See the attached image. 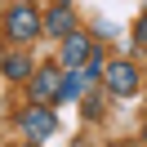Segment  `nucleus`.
Returning a JSON list of instances; mask_svg holds the SVG:
<instances>
[{
  "mask_svg": "<svg viewBox=\"0 0 147 147\" xmlns=\"http://www.w3.org/2000/svg\"><path fill=\"white\" fill-rule=\"evenodd\" d=\"M36 36H45L40 9H36V5H27V0H13L9 9H5V40H9V45H22V49H27Z\"/></svg>",
  "mask_w": 147,
  "mask_h": 147,
  "instance_id": "nucleus-1",
  "label": "nucleus"
},
{
  "mask_svg": "<svg viewBox=\"0 0 147 147\" xmlns=\"http://www.w3.org/2000/svg\"><path fill=\"white\" fill-rule=\"evenodd\" d=\"M18 129H22V138H27L31 147H40V143L58 129V111H54V102H27V107L18 111Z\"/></svg>",
  "mask_w": 147,
  "mask_h": 147,
  "instance_id": "nucleus-2",
  "label": "nucleus"
},
{
  "mask_svg": "<svg viewBox=\"0 0 147 147\" xmlns=\"http://www.w3.org/2000/svg\"><path fill=\"white\" fill-rule=\"evenodd\" d=\"M102 85H107V94H111V98H134V94H138V85H143V76H138V67H134V63L116 58V63H107V67H102Z\"/></svg>",
  "mask_w": 147,
  "mask_h": 147,
  "instance_id": "nucleus-3",
  "label": "nucleus"
},
{
  "mask_svg": "<svg viewBox=\"0 0 147 147\" xmlns=\"http://www.w3.org/2000/svg\"><path fill=\"white\" fill-rule=\"evenodd\" d=\"M89 54H94V40L85 36L80 27H76V31H67V36L58 40V67H80Z\"/></svg>",
  "mask_w": 147,
  "mask_h": 147,
  "instance_id": "nucleus-4",
  "label": "nucleus"
},
{
  "mask_svg": "<svg viewBox=\"0 0 147 147\" xmlns=\"http://www.w3.org/2000/svg\"><path fill=\"white\" fill-rule=\"evenodd\" d=\"M58 80H63V67H36L27 80V98L31 102H54L58 98Z\"/></svg>",
  "mask_w": 147,
  "mask_h": 147,
  "instance_id": "nucleus-5",
  "label": "nucleus"
},
{
  "mask_svg": "<svg viewBox=\"0 0 147 147\" xmlns=\"http://www.w3.org/2000/svg\"><path fill=\"white\" fill-rule=\"evenodd\" d=\"M40 22H45V36H49V40H63L67 31H76V27H80L67 0H63V5H49V9L40 13Z\"/></svg>",
  "mask_w": 147,
  "mask_h": 147,
  "instance_id": "nucleus-6",
  "label": "nucleus"
},
{
  "mask_svg": "<svg viewBox=\"0 0 147 147\" xmlns=\"http://www.w3.org/2000/svg\"><path fill=\"white\" fill-rule=\"evenodd\" d=\"M0 71H5V80H13V85H27V80H31V71H36V63L22 54V45H13L9 54H5V63H0Z\"/></svg>",
  "mask_w": 147,
  "mask_h": 147,
  "instance_id": "nucleus-7",
  "label": "nucleus"
},
{
  "mask_svg": "<svg viewBox=\"0 0 147 147\" xmlns=\"http://www.w3.org/2000/svg\"><path fill=\"white\" fill-rule=\"evenodd\" d=\"M85 85H89V76H85L80 67H63V80H58V98L54 102H80Z\"/></svg>",
  "mask_w": 147,
  "mask_h": 147,
  "instance_id": "nucleus-8",
  "label": "nucleus"
},
{
  "mask_svg": "<svg viewBox=\"0 0 147 147\" xmlns=\"http://www.w3.org/2000/svg\"><path fill=\"white\" fill-rule=\"evenodd\" d=\"M134 40H138V45L147 49V13H143V18H138V27H134Z\"/></svg>",
  "mask_w": 147,
  "mask_h": 147,
  "instance_id": "nucleus-9",
  "label": "nucleus"
},
{
  "mask_svg": "<svg viewBox=\"0 0 147 147\" xmlns=\"http://www.w3.org/2000/svg\"><path fill=\"white\" fill-rule=\"evenodd\" d=\"M71 147H89V143H71Z\"/></svg>",
  "mask_w": 147,
  "mask_h": 147,
  "instance_id": "nucleus-10",
  "label": "nucleus"
},
{
  "mask_svg": "<svg viewBox=\"0 0 147 147\" xmlns=\"http://www.w3.org/2000/svg\"><path fill=\"white\" fill-rule=\"evenodd\" d=\"M143 138H147V120H143Z\"/></svg>",
  "mask_w": 147,
  "mask_h": 147,
  "instance_id": "nucleus-11",
  "label": "nucleus"
},
{
  "mask_svg": "<svg viewBox=\"0 0 147 147\" xmlns=\"http://www.w3.org/2000/svg\"><path fill=\"white\" fill-rule=\"evenodd\" d=\"M54 5H63V0H54Z\"/></svg>",
  "mask_w": 147,
  "mask_h": 147,
  "instance_id": "nucleus-12",
  "label": "nucleus"
}]
</instances>
